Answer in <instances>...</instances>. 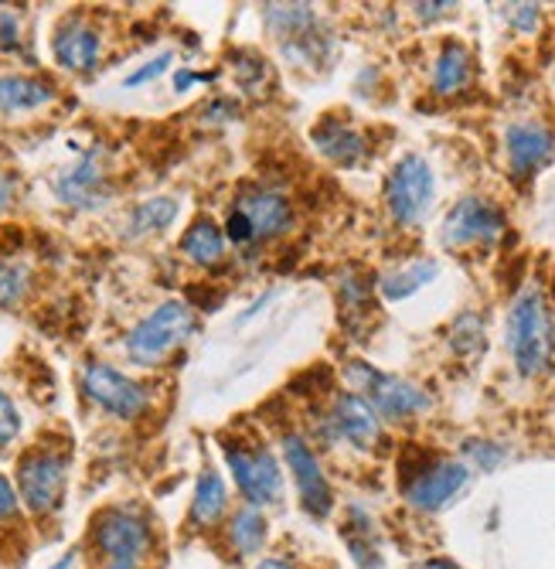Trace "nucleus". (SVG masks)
Here are the masks:
<instances>
[{
    "instance_id": "obj_19",
    "label": "nucleus",
    "mask_w": 555,
    "mask_h": 569,
    "mask_svg": "<svg viewBox=\"0 0 555 569\" xmlns=\"http://www.w3.org/2000/svg\"><path fill=\"white\" fill-rule=\"evenodd\" d=\"M229 511V491L225 481L215 471H201L191 498V526L194 529H212L222 515Z\"/></svg>"
},
{
    "instance_id": "obj_25",
    "label": "nucleus",
    "mask_w": 555,
    "mask_h": 569,
    "mask_svg": "<svg viewBox=\"0 0 555 569\" xmlns=\"http://www.w3.org/2000/svg\"><path fill=\"white\" fill-rule=\"evenodd\" d=\"M263 18L273 28V34L293 38V41H300V34H307L314 28V21H317L311 4H266Z\"/></svg>"
},
{
    "instance_id": "obj_14",
    "label": "nucleus",
    "mask_w": 555,
    "mask_h": 569,
    "mask_svg": "<svg viewBox=\"0 0 555 569\" xmlns=\"http://www.w3.org/2000/svg\"><path fill=\"white\" fill-rule=\"evenodd\" d=\"M504 147H508V161L515 178H532L542 164H548L552 150H555V137L548 127L522 120L512 123L508 133H504Z\"/></svg>"
},
{
    "instance_id": "obj_22",
    "label": "nucleus",
    "mask_w": 555,
    "mask_h": 569,
    "mask_svg": "<svg viewBox=\"0 0 555 569\" xmlns=\"http://www.w3.org/2000/svg\"><path fill=\"white\" fill-rule=\"evenodd\" d=\"M266 536H270V526H266V519L260 515V508L249 505V508H239L232 515V522H229V542H232V549L239 556H256L263 549Z\"/></svg>"
},
{
    "instance_id": "obj_9",
    "label": "nucleus",
    "mask_w": 555,
    "mask_h": 569,
    "mask_svg": "<svg viewBox=\"0 0 555 569\" xmlns=\"http://www.w3.org/2000/svg\"><path fill=\"white\" fill-rule=\"evenodd\" d=\"M82 386H85V396L99 409L113 412V417H120V420H137L140 412H147V406H150V392L140 382H133L130 376L107 366V361H92L82 376Z\"/></svg>"
},
{
    "instance_id": "obj_18",
    "label": "nucleus",
    "mask_w": 555,
    "mask_h": 569,
    "mask_svg": "<svg viewBox=\"0 0 555 569\" xmlns=\"http://www.w3.org/2000/svg\"><path fill=\"white\" fill-rule=\"evenodd\" d=\"M56 99V89L31 76H0V113H31Z\"/></svg>"
},
{
    "instance_id": "obj_13",
    "label": "nucleus",
    "mask_w": 555,
    "mask_h": 569,
    "mask_svg": "<svg viewBox=\"0 0 555 569\" xmlns=\"http://www.w3.org/2000/svg\"><path fill=\"white\" fill-rule=\"evenodd\" d=\"M52 51L62 69L92 72L99 66V56H103V34H99L92 24H85L82 18H69L59 24L56 38H52Z\"/></svg>"
},
{
    "instance_id": "obj_35",
    "label": "nucleus",
    "mask_w": 555,
    "mask_h": 569,
    "mask_svg": "<svg viewBox=\"0 0 555 569\" xmlns=\"http://www.w3.org/2000/svg\"><path fill=\"white\" fill-rule=\"evenodd\" d=\"M420 18H426V21H433V18H443L446 11H453V4H416L413 8Z\"/></svg>"
},
{
    "instance_id": "obj_8",
    "label": "nucleus",
    "mask_w": 555,
    "mask_h": 569,
    "mask_svg": "<svg viewBox=\"0 0 555 569\" xmlns=\"http://www.w3.org/2000/svg\"><path fill=\"white\" fill-rule=\"evenodd\" d=\"M385 201L395 222L416 226L433 201V171L420 153H406L385 181Z\"/></svg>"
},
{
    "instance_id": "obj_36",
    "label": "nucleus",
    "mask_w": 555,
    "mask_h": 569,
    "mask_svg": "<svg viewBox=\"0 0 555 569\" xmlns=\"http://www.w3.org/2000/svg\"><path fill=\"white\" fill-rule=\"evenodd\" d=\"M256 569H293V562H290V559H283V556H270V559L256 562Z\"/></svg>"
},
{
    "instance_id": "obj_37",
    "label": "nucleus",
    "mask_w": 555,
    "mask_h": 569,
    "mask_svg": "<svg viewBox=\"0 0 555 569\" xmlns=\"http://www.w3.org/2000/svg\"><path fill=\"white\" fill-rule=\"evenodd\" d=\"M198 79H201V76H194V72H178V76H174V89L184 92V89H191Z\"/></svg>"
},
{
    "instance_id": "obj_5",
    "label": "nucleus",
    "mask_w": 555,
    "mask_h": 569,
    "mask_svg": "<svg viewBox=\"0 0 555 569\" xmlns=\"http://www.w3.org/2000/svg\"><path fill=\"white\" fill-rule=\"evenodd\" d=\"M508 345L522 376H538L548 366V318L538 290H522L508 315Z\"/></svg>"
},
{
    "instance_id": "obj_31",
    "label": "nucleus",
    "mask_w": 555,
    "mask_h": 569,
    "mask_svg": "<svg viewBox=\"0 0 555 569\" xmlns=\"http://www.w3.org/2000/svg\"><path fill=\"white\" fill-rule=\"evenodd\" d=\"M174 59L168 56V51H164V56H158L154 62H147L143 69H137L133 76H127V86L133 89V86H143V82H154V79H161L164 72H168V66H171Z\"/></svg>"
},
{
    "instance_id": "obj_4",
    "label": "nucleus",
    "mask_w": 555,
    "mask_h": 569,
    "mask_svg": "<svg viewBox=\"0 0 555 569\" xmlns=\"http://www.w3.org/2000/svg\"><path fill=\"white\" fill-rule=\"evenodd\" d=\"M194 331V310L184 300H168L127 335V355L137 366H158Z\"/></svg>"
},
{
    "instance_id": "obj_1",
    "label": "nucleus",
    "mask_w": 555,
    "mask_h": 569,
    "mask_svg": "<svg viewBox=\"0 0 555 569\" xmlns=\"http://www.w3.org/2000/svg\"><path fill=\"white\" fill-rule=\"evenodd\" d=\"M89 542L99 556V569H143L150 552V526L137 511L107 508L92 519Z\"/></svg>"
},
{
    "instance_id": "obj_33",
    "label": "nucleus",
    "mask_w": 555,
    "mask_h": 569,
    "mask_svg": "<svg viewBox=\"0 0 555 569\" xmlns=\"http://www.w3.org/2000/svg\"><path fill=\"white\" fill-rule=\"evenodd\" d=\"M504 18H508L518 31H535V24H538V8H535V4H518V8H508V11H504Z\"/></svg>"
},
{
    "instance_id": "obj_26",
    "label": "nucleus",
    "mask_w": 555,
    "mask_h": 569,
    "mask_svg": "<svg viewBox=\"0 0 555 569\" xmlns=\"http://www.w3.org/2000/svg\"><path fill=\"white\" fill-rule=\"evenodd\" d=\"M31 287V273L24 263H11V260H0V307L11 310L28 297Z\"/></svg>"
},
{
    "instance_id": "obj_2",
    "label": "nucleus",
    "mask_w": 555,
    "mask_h": 569,
    "mask_svg": "<svg viewBox=\"0 0 555 569\" xmlns=\"http://www.w3.org/2000/svg\"><path fill=\"white\" fill-rule=\"evenodd\" d=\"M69 488V453L48 450V447H31L18 460V495L21 505L44 519V515H56L65 501Z\"/></svg>"
},
{
    "instance_id": "obj_6",
    "label": "nucleus",
    "mask_w": 555,
    "mask_h": 569,
    "mask_svg": "<svg viewBox=\"0 0 555 569\" xmlns=\"http://www.w3.org/2000/svg\"><path fill=\"white\" fill-rule=\"evenodd\" d=\"M347 379L355 382L362 399L375 412H382L385 420H406V417H416V412H423L430 406V396L420 386L398 379V376H385V372L365 366V361H351Z\"/></svg>"
},
{
    "instance_id": "obj_11",
    "label": "nucleus",
    "mask_w": 555,
    "mask_h": 569,
    "mask_svg": "<svg viewBox=\"0 0 555 569\" xmlns=\"http://www.w3.org/2000/svg\"><path fill=\"white\" fill-rule=\"evenodd\" d=\"M283 450H286L290 475L296 481V491H300V501H304L307 515H314V519H327L331 508H334V491H331V481L321 471L314 450L307 447L304 437H296V433L286 437Z\"/></svg>"
},
{
    "instance_id": "obj_7",
    "label": "nucleus",
    "mask_w": 555,
    "mask_h": 569,
    "mask_svg": "<svg viewBox=\"0 0 555 569\" xmlns=\"http://www.w3.org/2000/svg\"><path fill=\"white\" fill-rule=\"evenodd\" d=\"M229 471L242 491V498L252 508H263L273 505L283 491V475H280V463L266 447H245V443H225L222 447Z\"/></svg>"
},
{
    "instance_id": "obj_29",
    "label": "nucleus",
    "mask_w": 555,
    "mask_h": 569,
    "mask_svg": "<svg viewBox=\"0 0 555 569\" xmlns=\"http://www.w3.org/2000/svg\"><path fill=\"white\" fill-rule=\"evenodd\" d=\"M467 453L474 457V463H477L481 471H494L497 463L504 460V450L497 443H477V440H471L467 443Z\"/></svg>"
},
{
    "instance_id": "obj_30",
    "label": "nucleus",
    "mask_w": 555,
    "mask_h": 569,
    "mask_svg": "<svg viewBox=\"0 0 555 569\" xmlns=\"http://www.w3.org/2000/svg\"><path fill=\"white\" fill-rule=\"evenodd\" d=\"M18 511H21V495L4 475H0V522L18 519Z\"/></svg>"
},
{
    "instance_id": "obj_21",
    "label": "nucleus",
    "mask_w": 555,
    "mask_h": 569,
    "mask_svg": "<svg viewBox=\"0 0 555 569\" xmlns=\"http://www.w3.org/2000/svg\"><path fill=\"white\" fill-rule=\"evenodd\" d=\"M181 252L188 256L191 263H198V267H215L222 260V252H225V236H222V229L212 219H198L184 232Z\"/></svg>"
},
{
    "instance_id": "obj_28",
    "label": "nucleus",
    "mask_w": 555,
    "mask_h": 569,
    "mask_svg": "<svg viewBox=\"0 0 555 569\" xmlns=\"http://www.w3.org/2000/svg\"><path fill=\"white\" fill-rule=\"evenodd\" d=\"M21 433V412L11 402V396L0 392V450L11 447V440Z\"/></svg>"
},
{
    "instance_id": "obj_17",
    "label": "nucleus",
    "mask_w": 555,
    "mask_h": 569,
    "mask_svg": "<svg viewBox=\"0 0 555 569\" xmlns=\"http://www.w3.org/2000/svg\"><path fill=\"white\" fill-rule=\"evenodd\" d=\"M311 137L321 147L324 158H331L334 164H347L351 168V164H359L365 158V140H362V133L351 130L347 123H341L334 117L321 120Z\"/></svg>"
},
{
    "instance_id": "obj_23",
    "label": "nucleus",
    "mask_w": 555,
    "mask_h": 569,
    "mask_svg": "<svg viewBox=\"0 0 555 569\" xmlns=\"http://www.w3.org/2000/svg\"><path fill=\"white\" fill-rule=\"evenodd\" d=\"M436 273H440V267H436L433 260H416V263L402 267V270H395V273H385L379 287H382V293H385L389 300H406V297H413L416 290H423L430 280H436Z\"/></svg>"
},
{
    "instance_id": "obj_34",
    "label": "nucleus",
    "mask_w": 555,
    "mask_h": 569,
    "mask_svg": "<svg viewBox=\"0 0 555 569\" xmlns=\"http://www.w3.org/2000/svg\"><path fill=\"white\" fill-rule=\"evenodd\" d=\"M18 198V178L11 171H0V216H4Z\"/></svg>"
},
{
    "instance_id": "obj_10",
    "label": "nucleus",
    "mask_w": 555,
    "mask_h": 569,
    "mask_svg": "<svg viewBox=\"0 0 555 569\" xmlns=\"http://www.w3.org/2000/svg\"><path fill=\"white\" fill-rule=\"evenodd\" d=\"M504 232V216L497 204L484 198H464L450 209L443 222V246L467 249V246H491Z\"/></svg>"
},
{
    "instance_id": "obj_24",
    "label": "nucleus",
    "mask_w": 555,
    "mask_h": 569,
    "mask_svg": "<svg viewBox=\"0 0 555 569\" xmlns=\"http://www.w3.org/2000/svg\"><path fill=\"white\" fill-rule=\"evenodd\" d=\"M174 219H178V201L161 194V198H147V201H140L137 209L130 212L127 229H130V236L137 239V236H147V232H161V229H168Z\"/></svg>"
},
{
    "instance_id": "obj_27",
    "label": "nucleus",
    "mask_w": 555,
    "mask_h": 569,
    "mask_svg": "<svg viewBox=\"0 0 555 569\" xmlns=\"http://www.w3.org/2000/svg\"><path fill=\"white\" fill-rule=\"evenodd\" d=\"M453 348L461 355H474L484 348V325L474 315H464L457 325H453Z\"/></svg>"
},
{
    "instance_id": "obj_12",
    "label": "nucleus",
    "mask_w": 555,
    "mask_h": 569,
    "mask_svg": "<svg viewBox=\"0 0 555 569\" xmlns=\"http://www.w3.org/2000/svg\"><path fill=\"white\" fill-rule=\"evenodd\" d=\"M56 194L62 204H72V209H103L110 201V181L103 174V164H99V150L82 153L79 164L59 174Z\"/></svg>"
},
{
    "instance_id": "obj_38",
    "label": "nucleus",
    "mask_w": 555,
    "mask_h": 569,
    "mask_svg": "<svg viewBox=\"0 0 555 569\" xmlns=\"http://www.w3.org/2000/svg\"><path fill=\"white\" fill-rule=\"evenodd\" d=\"M69 566H72V552H69V556H65V559H62L59 566H52V569H69Z\"/></svg>"
},
{
    "instance_id": "obj_32",
    "label": "nucleus",
    "mask_w": 555,
    "mask_h": 569,
    "mask_svg": "<svg viewBox=\"0 0 555 569\" xmlns=\"http://www.w3.org/2000/svg\"><path fill=\"white\" fill-rule=\"evenodd\" d=\"M225 236H229L232 242H239V246H245V242L256 239V232H252L249 219H245L239 209H232V216H229V222H225Z\"/></svg>"
},
{
    "instance_id": "obj_15",
    "label": "nucleus",
    "mask_w": 555,
    "mask_h": 569,
    "mask_svg": "<svg viewBox=\"0 0 555 569\" xmlns=\"http://www.w3.org/2000/svg\"><path fill=\"white\" fill-rule=\"evenodd\" d=\"M331 427L337 430V437H344L351 447H359V450H372L382 437L379 412L359 392H341L334 399Z\"/></svg>"
},
{
    "instance_id": "obj_16",
    "label": "nucleus",
    "mask_w": 555,
    "mask_h": 569,
    "mask_svg": "<svg viewBox=\"0 0 555 569\" xmlns=\"http://www.w3.org/2000/svg\"><path fill=\"white\" fill-rule=\"evenodd\" d=\"M235 209L249 219L256 239H273V236L286 232L290 222H293L290 201L283 194H276V191H249V194L239 198Z\"/></svg>"
},
{
    "instance_id": "obj_20",
    "label": "nucleus",
    "mask_w": 555,
    "mask_h": 569,
    "mask_svg": "<svg viewBox=\"0 0 555 569\" xmlns=\"http://www.w3.org/2000/svg\"><path fill=\"white\" fill-rule=\"evenodd\" d=\"M467 82H471V51L461 41H446L433 66V89L440 96H453Z\"/></svg>"
},
{
    "instance_id": "obj_3",
    "label": "nucleus",
    "mask_w": 555,
    "mask_h": 569,
    "mask_svg": "<svg viewBox=\"0 0 555 569\" xmlns=\"http://www.w3.org/2000/svg\"><path fill=\"white\" fill-rule=\"evenodd\" d=\"M467 478L471 471L461 460H436L423 453L402 460V495L420 511H440L446 501L464 491Z\"/></svg>"
}]
</instances>
